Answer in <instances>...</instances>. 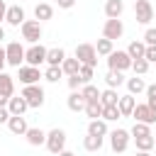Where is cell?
<instances>
[{
	"label": "cell",
	"mask_w": 156,
	"mask_h": 156,
	"mask_svg": "<svg viewBox=\"0 0 156 156\" xmlns=\"http://www.w3.org/2000/svg\"><path fill=\"white\" fill-rule=\"evenodd\" d=\"M27 107H29V105H27V100H24L22 95H20V98H15V95H12V98H10V102H7V110H10V115H12V117L24 115V110H27Z\"/></svg>",
	"instance_id": "2e32d148"
},
{
	"label": "cell",
	"mask_w": 156,
	"mask_h": 156,
	"mask_svg": "<svg viewBox=\"0 0 156 156\" xmlns=\"http://www.w3.org/2000/svg\"><path fill=\"white\" fill-rule=\"evenodd\" d=\"M58 156H76V154H73V151H61Z\"/></svg>",
	"instance_id": "681fc988"
},
{
	"label": "cell",
	"mask_w": 156,
	"mask_h": 156,
	"mask_svg": "<svg viewBox=\"0 0 156 156\" xmlns=\"http://www.w3.org/2000/svg\"><path fill=\"white\" fill-rule=\"evenodd\" d=\"M5 56H7V63H10V66L20 68V63L24 61V49H22V44H20V41H10V44L5 46Z\"/></svg>",
	"instance_id": "ba28073f"
},
{
	"label": "cell",
	"mask_w": 156,
	"mask_h": 156,
	"mask_svg": "<svg viewBox=\"0 0 156 156\" xmlns=\"http://www.w3.org/2000/svg\"><path fill=\"white\" fill-rule=\"evenodd\" d=\"M134 141H136V149H139V151H151V149H154V134H149V136H136Z\"/></svg>",
	"instance_id": "836d02e7"
},
{
	"label": "cell",
	"mask_w": 156,
	"mask_h": 156,
	"mask_svg": "<svg viewBox=\"0 0 156 156\" xmlns=\"http://www.w3.org/2000/svg\"><path fill=\"white\" fill-rule=\"evenodd\" d=\"M88 134H93V136H105V134H107V122H105V119H90Z\"/></svg>",
	"instance_id": "7402d4cb"
},
{
	"label": "cell",
	"mask_w": 156,
	"mask_h": 156,
	"mask_svg": "<svg viewBox=\"0 0 156 156\" xmlns=\"http://www.w3.org/2000/svg\"><path fill=\"white\" fill-rule=\"evenodd\" d=\"M56 2H58V7H63V10H68V7L76 5V0H56Z\"/></svg>",
	"instance_id": "ee69618b"
},
{
	"label": "cell",
	"mask_w": 156,
	"mask_h": 156,
	"mask_svg": "<svg viewBox=\"0 0 156 156\" xmlns=\"http://www.w3.org/2000/svg\"><path fill=\"white\" fill-rule=\"evenodd\" d=\"M24 85H37L39 83V78H41V73H39V68L37 66H20V76H17Z\"/></svg>",
	"instance_id": "8fae6325"
},
{
	"label": "cell",
	"mask_w": 156,
	"mask_h": 156,
	"mask_svg": "<svg viewBox=\"0 0 156 156\" xmlns=\"http://www.w3.org/2000/svg\"><path fill=\"white\" fill-rule=\"evenodd\" d=\"M20 29H22V39H27L29 44H37L41 39V22L39 20H24V24Z\"/></svg>",
	"instance_id": "3957f363"
},
{
	"label": "cell",
	"mask_w": 156,
	"mask_h": 156,
	"mask_svg": "<svg viewBox=\"0 0 156 156\" xmlns=\"http://www.w3.org/2000/svg\"><path fill=\"white\" fill-rule=\"evenodd\" d=\"M144 44L146 46H156V27H149L144 32Z\"/></svg>",
	"instance_id": "f35d334b"
},
{
	"label": "cell",
	"mask_w": 156,
	"mask_h": 156,
	"mask_svg": "<svg viewBox=\"0 0 156 156\" xmlns=\"http://www.w3.org/2000/svg\"><path fill=\"white\" fill-rule=\"evenodd\" d=\"M46 51H49V49H44L41 44H32V46L24 51V61H27V66H37V68H39V63L46 61Z\"/></svg>",
	"instance_id": "5b68a950"
},
{
	"label": "cell",
	"mask_w": 156,
	"mask_h": 156,
	"mask_svg": "<svg viewBox=\"0 0 156 156\" xmlns=\"http://www.w3.org/2000/svg\"><path fill=\"white\" fill-rule=\"evenodd\" d=\"M105 83H107V88H119L124 83V76L119 71H107L105 73Z\"/></svg>",
	"instance_id": "4316f807"
},
{
	"label": "cell",
	"mask_w": 156,
	"mask_h": 156,
	"mask_svg": "<svg viewBox=\"0 0 156 156\" xmlns=\"http://www.w3.org/2000/svg\"><path fill=\"white\" fill-rule=\"evenodd\" d=\"M7 127H10V132H12V134H20V136H24V134H27V129H29V124H27V119H24L22 115L10 117Z\"/></svg>",
	"instance_id": "9a60e30c"
},
{
	"label": "cell",
	"mask_w": 156,
	"mask_h": 156,
	"mask_svg": "<svg viewBox=\"0 0 156 156\" xmlns=\"http://www.w3.org/2000/svg\"><path fill=\"white\" fill-rule=\"evenodd\" d=\"M83 85H85V83H83V78H80L78 73H76V76H68V88H71V90H76V88H83Z\"/></svg>",
	"instance_id": "ab89813d"
},
{
	"label": "cell",
	"mask_w": 156,
	"mask_h": 156,
	"mask_svg": "<svg viewBox=\"0 0 156 156\" xmlns=\"http://www.w3.org/2000/svg\"><path fill=\"white\" fill-rule=\"evenodd\" d=\"M127 88H129V95H136V93L146 90V83H144V78L134 76V78H129V80H127Z\"/></svg>",
	"instance_id": "f546056e"
},
{
	"label": "cell",
	"mask_w": 156,
	"mask_h": 156,
	"mask_svg": "<svg viewBox=\"0 0 156 156\" xmlns=\"http://www.w3.org/2000/svg\"><path fill=\"white\" fill-rule=\"evenodd\" d=\"M110 146H112L115 154L127 151V146H129V132H127V129H115V132H110Z\"/></svg>",
	"instance_id": "52a82bcc"
},
{
	"label": "cell",
	"mask_w": 156,
	"mask_h": 156,
	"mask_svg": "<svg viewBox=\"0 0 156 156\" xmlns=\"http://www.w3.org/2000/svg\"><path fill=\"white\" fill-rule=\"evenodd\" d=\"M95 51H98V56H110L115 49H112V41L110 39H98V44H95Z\"/></svg>",
	"instance_id": "1f68e13d"
},
{
	"label": "cell",
	"mask_w": 156,
	"mask_h": 156,
	"mask_svg": "<svg viewBox=\"0 0 156 156\" xmlns=\"http://www.w3.org/2000/svg\"><path fill=\"white\" fill-rule=\"evenodd\" d=\"M61 76H63V68H61V66H49L46 73H44V78H46L49 83H56Z\"/></svg>",
	"instance_id": "e575fe53"
},
{
	"label": "cell",
	"mask_w": 156,
	"mask_h": 156,
	"mask_svg": "<svg viewBox=\"0 0 156 156\" xmlns=\"http://www.w3.org/2000/svg\"><path fill=\"white\" fill-rule=\"evenodd\" d=\"M7 102H10V98H7V95H2V93H0V107H7Z\"/></svg>",
	"instance_id": "7dc6e473"
},
{
	"label": "cell",
	"mask_w": 156,
	"mask_h": 156,
	"mask_svg": "<svg viewBox=\"0 0 156 156\" xmlns=\"http://www.w3.org/2000/svg\"><path fill=\"white\" fill-rule=\"evenodd\" d=\"M76 58H78L80 63L95 68V63H98V51H95L93 44H78V46H76Z\"/></svg>",
	"instance_id": "277c9868"
},
{
	"label": "cell",
	"mask_w": 156,
	"mask_h": 156,
	"mask_svg": "<svg viewBox=\"0 0 156 156\" xmlns=\"http://www.w3.org/2000/svg\"><path fill=\"white\" fill-rule=\"evenodd\" d=\"M132 56L127 54V51H112L110 56H107V66H110V71H127V68H132Z\"/></svg>",
	"instance_id": "7a4b0ae2"
},
{
	"label": "cell",
	"mask_w": 156,
	"mask_h": 156,
	"mask_svg": "<svg viewBox=\"0 0 156 156\" xmlns=\"http://www.w3.org/2000/svg\"><path fill=\"white\" fill-rule=\"evenodd\" d=\"M22 98L27 100L29 107H41L44 105V90L39 85H24L22 88Z\"/></svg>",
	"instance_id": "8992f818"
},
{
	"label": "cell",
	"mask_w": 156,
	"mask_h": 156,
	"mask_svg": "<svg viewBox=\"0 0 156 156\" xmlns=\"http://www.w3.org/2000/svg\"><path fill=\"white\" fill-rule=\"evenodd\" d=\"M93 73H95V68H93V66H85V63H80V71H78V76L83 78V83H90V80H93Z\"/></svg>",
	"instance_id": "74e56055"
},
{
	"label": "cell",
	"mask_w": 156,
	"mask_h": 156,
	"mask_svg": "<svg viewBox=\"0 0 156 156\" xmlns=\"http://www.w3.org/2000/svg\"><path fill=\"white\" fill-rule=\"evenodd\" d=\"M146 105H149V110H151L154 117H156V100H146Z\"/></svg>",
	"instance_id": "bcb514c9"
},
{
	"label": "cell",
	"mask_w": 156,
	"mask_h": 156,
	"mask_svg": "<svg viewBox=\"0 0 156 156\" xmlns=\"http://www.w3.org/2000/svg\"><path fill=\"white\" fill-rule=\"evenodd\" d=\"M119 117H122V112H119L117 105H107V107L102 105V119H105V122H115V119H119Z\"/></svg>",
	"instance_id": "4dcf8cb0"
},
{
	"label": "cell",
	"mask_w": 156,
	"mask_h": 156,
	"mask_svg": "<svg viewBox=\"0 0 156 156\" xmlns=\"http://www.w3.org/2000/svg\"><path fill=\"white\" fill-rule=\"evenodd\" d=\"M85 115L90 117V119H100L102 117V102L98 100V102H88L85 105Z\"/></svg>",
	"instance_id": "d6a6232c"
},
{
	"label": "cell",
	"mask_w": 156,
	"mask_h": 156,
	"mask_svg": "<svg viewBox=\"0 0 156 156\" xmlns=\"http://www.w3.org/2000/svg\"><path fill=\"white\" fill-rule=\"evenodd\" d=\"M134 15H136V22L139 24H149L154 20V7L149 0H136L134 2Z\"/></svg>",
	"instance_id": "9c48e42d"
},
{
	"label": "cell",
	"mask_w": 156,
	"mask_h": 156,
	"mask_svg": "<svg viewBox=\"0 0 156 156\" xmlns=\"http://www.w3.org/2000/svg\"><path fill=\"white\" fill-rule=\"evenodd\" d=\"M83 149H85V151H100V149H102V136L88 134V136L83 139Z\"/></svg>",
	"instance_id": "f1b7e54d"
},
{
	"label": "cell",
	"mask_w": 156,
	"mask_h": 156,
	"mask_svg": "<svg viewBox=\"0 0 156 156\" xmlns=\"http://www.w3.org/2000/svg\"><path fill=\"white\" fill-rule=\"evenodd\" d=\"M2 39H5V29L0 27V41H2Z\"/></svg>",
	"instance_id": "f907efd6"
},
{
	"label": "cell",
	"mask_w": 156,
	"mask_h": 156,
	"mask_svg": "<svg viewBox=\"0 0 156 156\" xmlns=\"http://www.w3.org/2000/svg\"><path fill=\"white\" fill-rule=\"evenodd\" d=\"M5 15H7V5H5V0H0V22L5 20Z\"/></svg>",
	"instance_id": "f6af8a7d"
},
{
	"label": "cell",
	"mask_w": 156,
	"mask_h": 156,
	"mask_svg": "<svg viewBox=\"0 0 156 156\" xmlns=\"http://www.w3.org/2000/svg\"><path fill=\"white\" fill-rule=\"evenodd\" d=\"M46 149L51 151V154H61V151H66V132L63 129H51V132H46Z\"/></svg>",
	"instance_id": "6da1fadb"
},
{
	"label": "cell",
	"mask_w": 156,
	"mask_h": 156,
	"mask_svg": "<svg viewBox=\"0 0 156 156\" xmlns=\"http://www.w3.org/2000/svg\"><path fill=\"white\" fill-rule=\"evenodd\" d=\"M132 71H134V76H144V73L149 71V61H146V58H136V61L132 63Z\"/></svg>",
	"instance_id": "8d00e7d4"
},
{
	"label": "cell",
	"mask_w": 156,
	"mask_h": 156,
	"mask_svg": "<svg viewBox=\"0 0 156 156\" xmlns=\"http://www.w3.org/2000/svg\"><path fill=\"white\" fill-rule=\"evenodd\" d=\"M66 105H68V110L71 112H80V110H85V98H83V93L80 90H73L71 95H68V100H66Z\"/></svg>",
	"instance_id": "5bb4252c"
},
{
	"label": "cell",
	"mask_w": 156,
	"mask_h": 156,
	"mask_svg": "<svg viewBox=\"0 0 156 156\" xmlns=\"http://www.w3.org/2000/svg\"><path fill=\"white\" fill-rule=\"evenodd\" d=\"M127 54L132 56V61L144 58V54H146V44H144V41H132V44L127 46Z\"/></svg>",
	"instance_id": "cb8c5ba5"
},
{
	"label": "cell",
	"mask_w": 156,
	"mask_h": 156,
	"mask_svg": "<svg viewBox=\"0 0 156 156\" xmlns=\"http://www.w3.org/2000/svg\"><path fill=\"white\" fill-rule=\"evenodd\" d=\"M154 20H156V10H154Z\"/></svg>",
	"instance_id": "11a10c76"
},
{
	"label": "cell",
	"mask_w": 156,
	"mask_h": 156,
	"mask_svg": "<svg viewBox=\"0 0 156 156\" xmlns=\"http://www.w3.org/2000/svg\"><path fill=\"white\" fill-rule=\"evenodd\" d=\"M61 68H63V73H66V76H76V73L80 71V61H78L76 56H73V58H63Z\"/></svg>",
	"instance_id": "484cf974"
},
{
	"label": "cell",
	"mask_w": 156,
	"mask_h": 156,
	"mask_svg": "<svg viewBox=\"0 0 156 156\" xmlns=\"http://www.w3.org/2000/svg\"><path fill=\"white\" fill-rule=\"evenodd\" d=\"M24 136H27V141H29L32 146H39V144H46V132H44V129H39V127H29Z\"/></svg>",
	"instance_id": "ac0fdd59"
},
{
	"label": "cell",
	"mask_w": 156,
	"mask_h": 156,
	"mask_svg": "<svg viewBox=\"0 0 156 156\" xmlns=\"http://www.w3.org/2000/svg\"><path fill=\"white\" fill-rule=\"evenodd\" d=\"M10 117H12L10 110H7V107H0V124H2V122H10Z\"/></svg>",
	"instance_id": "b9f144b4"
},
{
	"label": "cell",
	"mask_w": 156,
	"mask_h": 156,
	"mask_svg": "<svg viewBox=\"0 0 156 156\" xmlns=\"http://www.w3.org/2000/svg\"><path fill=\"white\" fill-rule=\"evenodd\" d=\"M136 156H151V154H149V151H139Z\"/></svg>",
	"instance_id": "816d5d0a"
},
{
	"label": "cell",
	"mask_w": 156,
	"mask_h": 156,
	"mask_svg": "<svg viewBox=\"0 0 156 156\" xmlns=\"http://www.w3.org/2000/svg\"><path fill=\"white\" fill-rule=\"evenodd\" d=\"M117 107H119L122 117H132V112H134V107H136L134 95H122V98H119V102H117Z\"/></svg>",
	"instance_id": "e0dca14e"
},
{
	"label": "cell",
	"mask_w": 156,
	"mask_h": 156,
	"mask_svg": "<svg viewBox=\"0 0 156 156\" xmlns=\"http://www.w3.org/2000/svg\"><path fill=\"white\" fill-rule=\"evenodd\" d=\"M0 93H2V95H7V98H12V95H15V83H12V76H7L5 71L0 73Z\"/></svg>",
	"instance_id": "603a6c76"
},
{
	"label": "cell",
	"mask_w": 156,
	"mask_h": 156,
	"mask_svg": "<svg viewBox=\"0 0 156 156\" xmlns=\"http://www.w3.org/2000/svg\"><path fill=\"white\" fill-rule=\"evenodd\" d=\"M122 34H124L122 20H107V22H105V27H102V37H105V39L115 41V39H119Z\"/></svg>",
	"instance_id": "30bf717a"
},
{
	"label": "cell",
	"mask_w": 156,
	"mask_h": 156,
	"mask_svg": "<svg viewBox=\"0 0 156 156\" xmlns=\"http://www.w3.org/2000/svg\"><path fill=\"white\" fill-rule=\"evenodd\" d=\"M132 117H134V122H144V124H154V122H156V117H154V112L149 110V105H146V102L136 105V107H134V112H132Z\"/></svg>",
	"instance_id": "7c38bea8"
},
{
	"label": "cell",
	"mask_w": 156,
	"mask_h": 156,
	"mask_svg": "<svg viewBox=\"0 0 156 156\" xmlns=\"http://www.w3.org/2000/svg\"><path fill=\"white\" fill-rule=\"evenodd\" d=\"M0 61H5V63H7V56H5V46H0Z\"/></svg>",
	"instance_id": "c3c4849f"
},
{
	"label": "cell",
	"mask_w": 156,
	"mask_h": 156,
	"mask_svg": "<svg viewBox=\"0 0 156 156\" xmlns=\"http://www.w3.org/2000/svg\"><path fill=\"white\" fill-rule=\"evenodd\" d=\"M146 98H149V100H156V83L146 85Z\"/></svg>",
	"instance_id": "7bdbcfd3"
},
{
	"label": "cell",
	"mask_w": 156,
	"mask_h": 156,
	"mask_svg": "<svg viewBox=\"0 0 156 156\" xmlns=\"http://www.w3.org/2000/svg\"><path fill=\"white\" fill-rule=\"evenodd\" d=\"M80 93H83L85 102H98V100H100V90H98L93 83H85V85L80 88Z\"/></svg>",
	"instance_id": "d4e9b609"
},
{
	"label": "cell",
	"mask_w": 156,
	"mask_h": 156,
	"mask_svg": "<svg viewBox=\"0 0 156 156\" xmlns=\"http://www.w3.org/2000/svg\"><path fill=\"white\" fill-rule=\"evenodd\" d=\"M34 17H37L39 22H46V20H51V17H54V7H51V5H46V2H39V5L34 7Z\"/></svg>",
	"instance_id": "ffe728a7"
},
{
	"label": "cell",
	"mask_w": 156,
	"mask_h": 156,
	"mask_svg": "<svg viewBox=\"0 0 156 156\" xmlns=\"http://www.w3.org/2000/svg\"><path fill=\"white\" fill-rule=\"evenodd\" d=\"M5 22L12 24V27H22L24 24V10L20 5H10L7 7V15H5Z\"/></svg>",
	"instance_id": "4fadbf2b"
},
{
	"label": "cell",
	"mask_w": 156,
	"mask_h": 156,
	"mask_svg": "<svg viewBox=\"0 0 156 156\" xmlns=\"http://www.w3.org/2000/svg\"><path fill=\"white\" fill-rule=\"evenodd\" d=\"M134 139L136 136H149L151 134V129H149V124H144V122H134V127H132V132H129Z\"/></svg>",
	"instance_id": "d590c367"
},
{
	"label": "cell",
	"mask_w": 156,
	"mask_h": 156,
	"mask_svg": "<svg viewBox=\"0 0 156 156\" xmlns=\"http://www.w3.org/2000/svg\"><path fill=\"white\" fill-rule=\"evenodd\" d=\"M122 10H124V2H122V0H107V2H105V15H107V20H119Z\"/></svg>",
	"instance_id": "d6986e66"
},
{
	"label": "cell",
	"mask_w": 156,
	"mask_h": 156,
	"mask_svg": "<svg viewBox=\"0 0 156 156\" xmlns=\"http://www.w3.org/2000/svg\"><path fill=\"white\" fill-rule=\"evenodd\" d=\"M2 68H5V61H0V73H2Z\"/></svg>",
	"instance_id": "f5cc1de1"
},
{
	"label": "cell",
	"mask_w": 156,
	"mask_h": 156,
	"mask_svg": "<svg viewBox=\"0 0 156 156\" xmlns=\"http://www.w3.org/2000/svg\"><path fill=\"white\" fill-rule=\"evenodd\" d=\"M144 58H146L149 63H156V46H146V54H144Z\"/></svg>",
	"instance_id": "60d3db41"
},
{
	"label": "cell",
	"mask_w": 156,
	"mask_h": 156,
	"mask_svg": "<svg viewBox=\"0 0 156 156\" xmlns=\"http://www.w3.org/2000/svg\"><path fill=\"white\" fill-rule=\"evenodd\" d=\"M100 102L107 107V105H117L119 102V95H117V90L115 88H107V90H102L100 93Z\"/></svg>",
	"instance_id": "83f0119b"
},
{
	"label": "cell",
	"mask_w": 156,
	"mask_h": 156,
	"mask_svg": "<svg viewBox=\"0 0 156 156\" xmlns=\"http://www.w3.org/2000/svg\"><path fill=\"white\" fill-rule=\"evenodd\" d=\"M63 58H66V51L58 46V49H49L46 51V63L49 66H61L63 63Z\"/></svg>",
	"instance_id": "44dd1931"
},
{
	"label": "cell",
	"mask_w": 156,
	"mask_h": 156,
	"mask_svg": "<svg viewBox=\"0 0 156 156\" xmlns=\"http://www.w3.org/2000/svg\"><path fill=\"white\" fill-rule=\"evenodd\" d=\"M154 146H156V134H154Z\"/></svg>",
	"instance_id": "db71d44e"
}]
</instances>
